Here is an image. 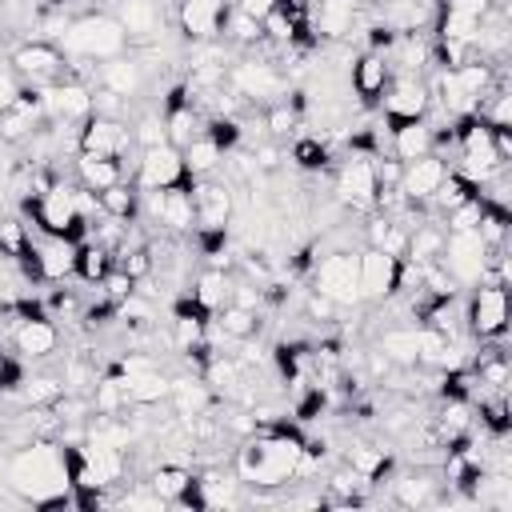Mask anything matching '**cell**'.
Here are the masks:
<instances>
[{
  "label": "cell",
  "mask_w": 512,
  "mask_h": 512,
  "mask_svg": "<svg viewBox=\"0 0 512 512\" xmlns=\"http://www.w3.org/2000/svg\"><path fill=\"white\" fill-rule=\"evenodd\" d=\"M4 484L32 508L68 492L72 484H68V468H64V444L60 440H32V444L16 448L4 464Z\"/></svg>",
  "instance_id": "cell-1"
},
{
  "label": "cell",
  "mask_w": 512,
  "mask_h": 512,
  "mask_svg": "<svg viewBox=\"0 0 512 512\" xmlns=\"http://www.w3.org/2000/svg\"><path fill=\"white\" fill-rule=\"evenodd\" d=\"M56 44L64 56H80V60H112V56L128 52V36H124L120 20L108 12L72 16Z\"/></svg>",
  "instance_id": "cell-2"
},
{
  "label": "cell",
  "mask_w": 512,
  "mask_h": 512,
  "mask_svg": "<svg viewBox=\"0 0 512 512\" xmlns=\"http://www.w3.org/2000/svg\"><path fill=\"white\" fill-rule=\"evenodd\" d=\"M20 208L36 220V228H40L44 236H64V240L80 244V240H88V232H92V224L76 212V184H64V180H60L52 192H44V196H36V200H24Z\"/></svg>",
  "instance_id": "cell-3"
},
{
  "label": "cell",
  "mask_w": 512,
  "mask_h": 512,
  "mask_svg": "<svg viewBox=\"0 0 512 512\" xmlns=\"http://www.w3.org/2000/svg\"><path fill=\"white\" fill-rule=\"evenodd\" d=\"M228 88L240 92L248 104H272V100H284L292 92L288 88V72L276 60H264V56L236 60L228 68Z\"/></svg>",
  "instance_id": "cell-4"
},
{
  "label": "cell",
  "mask_w": 512,
  "mask_h": 512,
  "mask_svg": "<svg viewBox=\"0 0 512 512\" xmlns=\"http://www.w3.org/2000/svg\"><path fill=\"white\" fill-rule=\"evenodd\" d=\"M136 140H132V124L128 120H108V116H88L76 124V152H92V156H112L124 168V180L136 172V164H128Z\"/></svg>",
  "instance_id": "cell-5"
},
{
  "label": "cell",
  "mask_w": 512,
  "mask_h": 512,
  "mask_svg": "<svg viewBox=\"0 0 512 512\" xmlns=\"http://www.w3.org/2000/svg\"><path fill=\"white\" fill-rule=\"evenodd\" d=\"M64 64L68 56L60 52V44L52 40H20L12 52H8V68L20 76V84H32V88H48L64 76Z\"/></svg>",
  "instance_id": "cell-6"
},
{
  "label": "cell",
  "mask_w": 512,
  "mask_h": 512,
  "mask_svg": "<svg viewBox=\"0 0 512 512\" xmlns=\"http://www.w3.org/2000/svg\"><path fill=\"white\" fill-rule=\"evenodd\" d=\"M376 104L384 108V128H392V124L424 120V116H428V104H432V92H428L424 76L392 72V76H388V88H384V96H380Z\"/></svg>",
  "instance_id": "cell-7"
},
{
  "label": "cell",
  "mask_w": 512,
  "mask_h": 512,
  "mask_svg": "<svg viewBox=\"0 0 512 512\" xmlns=\"http://www.w3.org/2000/svg\"><path fill=\"white\" fill-rule=\"evenodd\" d=\"M312 288L336 300L340 308L360 304V284H356V252L352 248H332L312 264Z\"/></svg>",
  "instance_id": "cell-8"
},
{
  "label": "cell",
  "mask_w": 512,
  "mask_h": 512,
  "mask_svg": "<svg viewBox=\"0 0 512 512\" xmlns=\"http://www.w3.org/2000/svg\"><path fill=\"white\" fill-rule=\"evenodd\" d=\"M464 328L476 340H504L508 332V284H476L464 308Z\"/></svg>",
  "instance_id": "cell-9"
},
{
  "label": "cell",
  "mask_w": 512,
  "mask_h": 512,
  "mask_svg": "<svg viewBox=\"0 0 512 512\" xmlns=\"http://www.w3.org/2000/svg\"><path fill=\"white\" fill-rule=\"evenodd\" d=\"M132 184H136L140 192H160V188H192L196 180L188 176L180 148L160 144V148H144V152H140L136 172H132Z\"/></svg>",
  "instance_id": "cell-10"
},
{
  "label": "cell",
  "mask_w": 512,
  "mask_h": 512,
  "mask_svg": "<svg viewBox=\"0 0 512 512\" xmlns=\"http://www.w3.org/2000/svg\"><path fill=\"white\" fill-rule=\"evenodd\" d=\"M376 172H372V156H360V152H352L344 164H340V172H336V204L344 208V212H360V216H368V212H376Z\"/></svg>",
  "instance_id": "cell-11"
},
{
  "label": "cell",
  "mask_w": 512,
  "mask_h": 512,
  "mask_svg": "<svg viewBox=\"0 0 512 512\" xmlns=\"http://www.w3.org/2000/svg\"><path fill=\"white\" fill-rule=\"evenodd\" d=\"M356 284H360V300H368V304L392 300L400 292V260L380 248L356 252Z\"/></svg>",
  "instance_id": "cell-12"
},
{
  "label": "cell",
  "mask_w": 512,
  "mask_h": 512,
  "mask_svg": "<svg viewBox=\"0 0 512 512\" xmlns=\"http://www.w3.org/2000/svg\"><path fill=\"white\" fill-rule=\"evenodd\" d=\"M488 252H492V248H488L476 232H448V236H444L440 264L452 272V280H456L460 288H468V284H480Z\"/></svg>",
  "instance_id": "cell-13"
},
{
  "label": "cell",
  "mask_w": 512,
  "mask_h": 512,
  "mask_svg": "<svg viewBox=\"0 0 512 512\" xmlns=\"http://www.w3.org/2000/svg\"><path fill=\"white\" fill-rule=\"evenodd\" d=\"M228 8H232L228 0H180V8H176L180 36L192 44H212L224 32Z\"/></svg>",
  "instance_id": "cell-14"
},
{
  "label": "cell",
  "mask_w": 512,
  "mask_h": 512,
  "mask_svg": "<svg viewBox=\"0 0 512 512\" xmlns=\"http://www.w3.org/2000/svg\"><path fill=\"white\" fill-rule=\"evenodd\" d=\"M448 156H440V152H428V156H420V160H408L404 164V172H400V192H404V200L408 204H428L432 196H436V188L444 184V176H448Z\"/></svg>",
  "instance_id": "cell-15"
},
{
  "label": "cell",
  "mask_w": 512,
  "mask_h": 512,
  "mask_svg": "<svg viewBox=\"0 0 512 512\" xmlns=\"http://www.w3.org/2000/svg\"><path fill=\"white\" fill-rule=\"evenodd\" d=\"M192 208H196V228H228L232 220V184L228 180H216V176H204L192 184Z\"/></svg>",
  "instance_id": "cell-16"
},
{
  "label": "cell",
  "mask_w": 512,
  "mask_h": 512,
  "mask_svg": "<svg viewBox=\"0 0 512 512\" xmlns=\"http://www.w3.org/2000/svg\"><path fill=\"white\" fill-rule=\"evenodd\" d=\"M116 20L128 36V48H144L164 36V12L156 0H120Z\"/></svg>",
  "instance_id": "cell-17"
},
{
  "label": "cell",
  "mask_w": 512,
  "mask_h": 512,
  "mask_svg": "<svg viewBox=\"0 0 512 512\" xmlns=\"http://www.w3.org/2000/svg\"><path fill=\"white\" fill-rule=\"evenodd\" d=\"M388 76H392L388 56L364 48L360 56H352V68H348V92H356L360 104H376V100L384 96V88H388Z\"/></svg>",
  "instance_id": "cell-18"
},
{
  "label": "cell",
  "mask_w": 512,
  "mask_h": 512,
  "mask_svg": "<svg viewBox=\"0 0 512 512\" xmlns=\"http://www.w3.org/2000/svg\"><path fill=\"white\" fill-rule=\"evenodd\" d=\"M60 344V328L52 324V316H28L16 320L12 328V348L20 352V360H48Z\"/></svg>",
  "instance_id": "cell-19"
},
{
  "label": "cell",
  "mask_w": 512,
  "mask_h": 512,
  "mask_svg": "<svg viewBox=\"0 0 512 512\" xmlns=\"http://www.w3.org/2000/svg\"><path fill=\"white\" fill-rule=\"evenodd\" d=\"M76 272V244L64 236H44L36 244V284H64Z\"/></svg>",
  "instance_id": "cell-20"
},
{
  "label": "cell",
  "mask_w": 512,
  "mask_h": 512,
  "mask_svg": "<svg viewBox=\"0 0 512 512\" xmlns=\"http://www.w3.org/2000/svg\"><path fill=\"white\" fill-rule=\"evenodd\" d=\"M144 80H148V72L140 64V56H124L120 52L112 60H100V68H96V84L116 92V96H124V100H132L144 88Z\"/></svg>",
  "instance_id": "cell-21"
},
{
  "label": "cell",
  "mask_w": 512,
  "mask_h": 512,
  "mask_svg": "<svg viewBox=\"0 0 512 512\" xmlns=\"http://www.w3.org/2000/svg\"><path fill=\"white\" fill-rule=\"evenodd\" d=\"M120 388H124V408H156L168 400L172 376H164L160 368H144V372L120 376Z\"/></svg>",
  "instance_id": "cell-22"
},
{
  "label": "cell",
  "mask_w": 512,
  "mask_h": 512,
  "mask_svg": "<svg viewBox=\"0 0 512 512\" xmlns=\"http://www.w3.org/2000/svg\"><path fill=\"white\" fill-rule=\"evenodd\" d=\"M220 396L200 380V376H176L172 380V392H168V404H172V416L180 420H192V416H204Z\"/></svg>",
  "instance_id": "cell-23"
},
{
  "label": "cell",
  "mask_w": 512,
  "mask_h": 512,
  "mask_svg": "<svg viewBox=\"0 0 512 512\" xmlns=\"http://www.w3.org/2000/svg\"><path fill=\"white\" fill-rule=\"evenodd\" d=\"M164 504H180L184 496H188V488L196 484V472L188 468V464H180V460H160L152 472H148V480H144Z\"/></svg>",
  "instance_id": "cell-24"
},
{
  "label": "cell",
  "mask_w": 512,
  "mask_h": 512,
  "mask_svg": "<svg viewBox=\"0 0 512 512\" xmlns=\"http://www.w3.org/2000/svg\"><path fill=\"white\" fill-rule=\"evenodd\" d=\"M384 132H388V152H392L400 164H408V160H420V156L436 152V148H432V132H428V124H424V120L392 124V128H384Z\"/></svg>",
  "instance_id": "cell-25"
},
{
  "label": "cell",
  "mask_w": 512,
  "mask_h": 512,
  "mask_svg": "<svg viewBox=\"0 0 512 512\" xmlns=\"http://www.w3.org/2000/svg\"><path fill=\"white\" fill-rule=\"evenodd\" d=\"M72 168H76V184H84V188H92V192H104V188H112V184L124 180V168H120V160H112V156L76 152V156H72Z\"/></svg>",
  "instance_id": "cell-26"
},
{
  "label": "cell",
  "mask_w": 512,
  "mask_h": 512,
  "mask_svg": "<svg viewBox=\"0 0 512 512\" xmlns=\"http://www.w3.org/2000/svg\"><path fill=\"white\" fill-rule=\"evenodd\" d=\"M188 296H192L208 316H216V312L232 300V276H228L224 268H204V272L192 280Z\"/></svg>",
  "instance_id": "cell-27"
},
{
  "label": "cell",
  "mask_w": 512,
  "mask_h": 512,
  "mask_svg": "<svg viewBox=\"0 0 512 512\" xmlns=\"http://www.w3.org/2000/svg\"><path fill=\"white\" fill-rule=\"evenodd\" d=\"M392 496H396V504H404V508L436 504V496H440V476H432V472H424V468L404 472V476L392 480Z\"/></svg>",
  "instance_id": "cell-28"
},
{
  "label": "cell",
  "mask_w": 512,
  "mask_h": 512,
  "mask_svg": "<svg viewBox=\"0 0 512 512\" xmlns=\"http://www.w3.org/2000/svg\"><path fill=\"white\" fill-rule=\"evenodd\" d=\"M212 328H216V336H224V340H236V344H244V340H252L256 332H260V312L256 308H244V304H224L216 316H212Z\"/></svg>",
  "instance_id": "cell-29"
},
{
  "label": "cell",
  "mask_w": 512,
  "mask_h": 512,
  "mask_svg": "<svg viewBox=\"0 0 512 512\" xmlns=\"http://www.w3.org/2000/svg\"><path fill=\"white\" fill-rule=\"evenodd\" d=\"M392 464H396V460H392V452H388L384 444H364V440H360V444L348 448V468H352L364 484H380V480L392 472Z\"/></svg>",
  "instance_id": "cell-30"
},
{
  "label": "cell",
  "mask_w": 512,
  "mask_h": 512,
  "mask_svg": "<svg viewBox=\"0 0 512 512\" xmlns=\"http://www.w3.org/2000/svg\"><path fill=\"white\" fill-rule=\"evenodd\" d=\"M100 212H104L108 220H120V224L140 220V188H136L132 180H120V184L104 188V192H100Z\"/></svg>",
  "instance_id": "cell-31"
},
{
  "label": "cell",
  "mask_w": 512,
  "mask_h": 512,
  "mask_svg": "<svg viewBox=\"0 0 512 512\" xmlns=\"http://www.w3.org/2000/svg\"><path fill=\"white\" fill-rule=\"evenodd\" d=\"M112 264H116V256L104 248V244H96L92 236L88 240H80L76 244V280H84V284H100L108 272H112Z\"/></svg>",
  "instance_id": "cell-32"
},
{
  "label": "cell",
  "mask_w": 512,
  "mask_h": 512,
  "mask_svg": "<svg viewBox=\"0 0 512 512\" xmlns=\"http://www.w3.org/2000/svg\"><path fill=\"white\" fill-rule=\"evenodd\" d=\"M180 156H184V168H188V176L192 180H204V176H216L220 172V164H224V152L200 132L192 144H184L180 148Z\"/></svg>",
  "instance_id": "cell-33"
},
{
  "label": "cell",
  "mask_w": 512,
  "mask_h": 512,
  "mask_svg": "<svg viewBox=\"0 0 512 512\" xmlns=\"http://www.w3.org/2000/svg\"><path fill=\"white\" fill-rule=\"evenodd\" d=\"M396 368H412L416 364V352H420V324L416 328H388L376 344Z\"/></svg>",
  "instance_id": "cell-34"
},
{
  "label": "cell",
  "mask_w": 512,
  "mask_h": 512,
  "mask_svg": "<svg viewBox=\"0 0 512 512\" xmlns=\"http://www.w3.org/2000/svg\"><path fill=\"white\" fill-rule=\"evenodd\" d=\"M328 160H332V152H328V140H320V132L316 136L296 132V140H292V164L300 172H324Z\"/></svg>",
  "instance_id": "cell-35"
},
{
  "label": "cell",
  "mask_w": 512,
  "mask_h": 512,
  "mask_svg": "<svg viewBox=\"0 0 512 512\" xmlns=\"http://www.w3.org/2000/svg\"><path fill=\"white\" fill-rule=\"evenodd\" d=\"M20 404L24 408H56V400L64 396V380L60 376H32V380H20Z\"/></svg>",
  "instance_id": "cell-36"
},
{
  "label": "cell",
  "mask_w": 512,
  "mask_h": 512,
  "mask_svg": "<svg viewBox=\"0 0 512 512\" xmlns=\"http://www.w3.org/2000/svg\"><path fill=\"white\" fill-rule=\"evenodd\" d=\"M44 120H36L32 112H24L20 104L0 108V144H28V136L40 128Z\"/></svg>",
  "instance_id": "cell-37"
},
{
  "label": "cell",
  "mask_w": 512,
  "mask_h": 512,
  "mask_svg": "<svg viewBox=\"0 0 512 512\" xmlns=\"http://www.w3.org/2000/svg\"><path fill=\"white\" fill-rule=\"evenodd\" d=\"M296 128H300V108L292 104V96H284V100H272V104L264 108V132H268L272 140L296 136Z\"/></svg>",
  "instance_id": "cell-38"
},
{
  "label": "cell",
  "mask_w": 512,
  "mask_h": 512,
  "mask_svg": "<svg viewBox=\"0 0 512 512\" xmlns=\"http://www.w3.org/2000/svg\"><path fill=\"white\" fill-rule=\"evenodd\" d=\"M488 248H504L508 244V208L504 204H488L484 200V208H480V220H476V228H472Z\"/></svg>",
  "instance_id": "cell-39"
},
{
  "label": "cell",
  "mask_w": 512,
  "mask_h": 512,
  "mask_svg": "<svg viewBox=\"0 0 512 512\" xmlns=\"http://www.w3.org/2000/svg\"><path fill=\"white\" fill-rule=\"evenodd\" d=\"M220 36H228V40L240 44V48H256V44H264V28H260V20L248 16V12H240V8H228V16H224V32H220Z\"/></svg>",
  "instance_id": "cell-40"
},
{
  "label": "cell",
  "mask_w": 512,
  "mask_h": 512,
  "mask_svg": "<svg viewBox=\"0 0 512 512\" xmlns=\"http://www.w3.org/2000/svg\"><path fill=\"white\" fill-rule=\"evenodd\" d=\"M476 196V184L468 180V176H460L456 168H448V176H444V184L436 188V196L428 200V204H436L440 212H452V208H460V204H468Z\"/></svg>",
  "instance_id": "cell-41"
},
{
  "label": "cell",
  "mask_w": 512,
  "mask_h": 512,
  "mask_svg": "<svg viewBox=\"0 0 512 512\" xmlns=\"http://www.w3.org/2000/svg\"><path fill=\"white\" fill-rule=\"evenodd\" d=\"M116 268H120V272H128L136 284H140V280H148V276L156 272L152 252H148V240H144V244H132V248H120V252H116Z\"/></svg>",
  "instance_id": "cell-42"
},
{
  "label": "cell",
  "mask_w": 512,
  "mask_h": 512,
  "mask_svg": "<svg viewBox=\"0 0 512 512\" xmlns=\"http://www.w3.org/2000/svg\"><path fill=\"white\" fill-rule=\"evenodd\" d=\"M132 140H136L140 152H144V148H160V144H168L164 112H144V116H136V124H132Z\"/></svg>",
  "instance_id": "cell-43"
},
{
  "label": "cell",
  "mask_w": 512,
  "mask_h": 512,
  "mask_svg": "<svg viewBox=\"0 0 512 512\" xmlns=\"http://www.w3.org/2000/svg\"><path fill=\"white\" fill-rule=\"evenodd\" d=\"M48 316H52V320H80V316H84V304H80L76 288H56V292L48 296Z\"/></svg>",
  "instance_id": "cell-44"
},
{
  "label": "cell",
  "mask_w": 512,
  "mask_h": 512,
  "mask_svg": "<svg viewBox=\"0 0 512 512\" xmlns=\"http://www.w3.org/2000/svg\"><path fill=\"white\" fill-rule=\"evenodd\" d=\"M336 312H340V304L336 300H328L324 292H308V300H304V316L308 320H316V324H328V320H336Z\"/></svg>",
  "instance_id": "cell-45"
},
{
  "label": "cell",
  "mask_w": 512,
  "mask_h": 512,
  "mask_svg": "<svg viewBox=\"0 0 512 512\" xmlns=\"http://www.w3.org/2000/svg\"><path fill=\"white\" fill-rule=\"evenodd\" d=\"M20 380H24L20 364H16L8 352H0V392H16V388H20Z\"/></svg>",
  "instance_id": "cell-46"
},
{
  "label": "cell",
  "mask_w": 512,
  "mask_h": 512,
  "mask_svg": "<svg viewBox=\"0 0 512 512\" xmlns=\"http://www.w3.org/2000/svg\"><path fill=\"white\" fill-rule=\"evenodd\" d=\"M16 92H20V76L8 64H0V108H8L16 100Z\"/></svg>",
  "instance_id": "cell-47"
},
{
  "label": "cell",
  "mask_w": 512,
  "mask_h": 512,
  "mask_svg": "<svg viewBox=\"0 0 512 512\" xmlns=\"http://www.w3.org/2000/svg\"><path fill=\"white\" fill-rule=\"evenodd\" d=\"M272 4H276V0H232V8H240V12L256 16V20H264V16L272 12Z\"/></svg>",
  "instance_id": "cell-48"
},
{
  "label": "cell",
  "mask_w": 512,
  "mask_h": 512,
  "mask_svg": "<svg viewBox=\"0 0 512 512\" xmlns=\"http://www.w3.org/2000/svg\"><path fill=\"white\" fill-rule=\"evenodd\" d=\"M4 428H8V416H4V412H0V436H4Z\"/></svg>",
  "instance_id": "cell-49"
},
{
  "label": "cell",
  "mask_w": 512,
  "mask_h": 512,
  "mask_svg": "<svg viewBox=\"0 0 512 512\" xmlns=\"http://www.w3.org/2000/svg\"><path fill=\"white\" fill-rule=\"evenodd\" d=\"M0 56H4V32H0Z\"/></svg>",
  "instance_id": "cell-50"
}]
</instances>
